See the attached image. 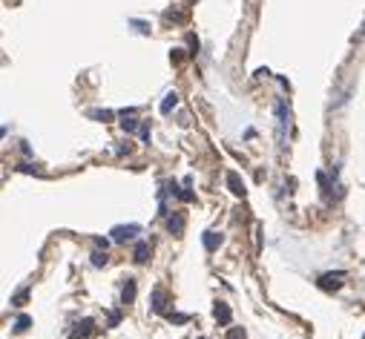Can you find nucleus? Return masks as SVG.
<instances>
[{"label":"nucleus","mask_w":365,"mask_h":339,"mask_svg":"<svg viewBox=\"0 0 365 339\" xmlns=\"http://www.w3.org/2000/svg\"><path fill=\"white\" fill-rule=\"evenodd\" d=\"M167 230H170L173 236H182V230H184V216H182V213L167 216Z\"/></svg>","instance_id":"423d86ee"},{"label":"nucleus","mask_w":365,"mask_h":339,"mask_svg":"<svg viewBox=\"0 0 365 339\" xmlns=\"http://www.w3.org/2000/svg\"><path fill=\"white\" fill-rule=\"evenodd\" d=\"M227 339H247V334H244V328H230Z\"/></svg>","instance_id":"f3484780"},{"label":"nucleus","mask_w":365,"mask_h":339,"mask_svg":"<svg viewBox=\"0 0 365 339\" xmlns=\"http://www.w3.org/2000/svg\"><path fill=\"white\" fill-rule=\"evenodd\" d=\"M227 187H230V193H233V196H239V198L244 196V184L239 181V176H236V173H227Z\"/></svg>","instance_id":"9d476101"},{"label":"nucleus","mask_w":365,"mask_h":339,"mask_svg":"<svg viewBox=\"0 0 365 339\" xmlns=\"http://www.w3.org/2000/svg\"><path fill=\"white\" fill-rule=\"evenodd\" d=\"M167 319H170V322H176V325H184V322H190V316H187V313H167Z\"/></svg>","instance_id":"2eb2a0df"},{"label":"nucleus","mask_w":365,"mask_h":339,"mask_svg":"<svg viewBox=\"0 0 365 339\" xmlns=\"http://www.w3.org/2000/svg\"><path fill=\"white\" fill-rule=\"evenodd\" d=\"M107 262H110V259H107V250H104V253H101V250L92 253V268H107Z\"/></svg>","instance_id":"ddd939ff"},{"label":"nucleus","mask_w":365,"mask_h":339,"mask_svg":"<svg viewBox=\"0 0 365 339\" xmlns=\"http://www.w3.org/2000/svg\"><path fill=\"white\" fill-rule=\"evenodd\" d=\"M26 296H29V290H26V287H23V290H18V293L12 296V305H23V302H26Z\"/></svg>","instance_id":"dca6fc26"},{"label":"nucleus","mask_w":365,"mask_h":339,"mask_svg":"<svg viewBox=\"0 0 365 339\" xmlns=\"http://www.w3.org/2000/svg\"><path fill=\"white\" fill-rule=\"evenodd\" d=\"M92 118H104V121H110L112 118V112H107V109H95V112H90Z\"/></svg>","instance_id":"a211bd4d"},{"label":"nucleus","mask_w":365,"mask_h":339,"mask_svg":"<svg viewBox=\"0 0 365 339\" xmlns=\"http://www.w3.org/2000/svg\"><path fill=\"white\" fill-rule=\"evenodd\" d=\"M342 285H345V273H339V270L319 276V287H322V290H339Z\"/></svg>","instance_id":"f03ea898"},{"label":"nucleus","mask_w":365,"mask_h":339,"mask_svg":"<svg viewBox=\"0 0 365 339\" xmlns=\"http://www.w3.org/2000/svg\"><path fill=\"white\" fill-rule=\"evenodd\" d=\"M176 104H179V95L176 92H167L164 95V101H161V112L167 115V112H173L176 109Z\"/></svg>","instance_id":"9b49d317"},{"label":"nucleus","mask_w":365,"mask_h":339,"mask_svg":"<svg viewBox=\"0 0 365 339\" xmlns=\"http://www.w3.org/2000/svg\"><path fill=\"white\" fill-rule=\"evenodd\" d=\"M121 129L127 132V135L138 129V121H135V112H132V109H124L121 112Z\"/></svg>","instance_id":"39448f33"},{"label":"nucleus","mask_w":365,"mask_h":339,"mask_svg":"<svg viewBox=\"0 0 365 339\" xmlns=\"http://www.w3.org/2000/svg\"><path fill=\"white\" fill-rule=\"evenodd\" d=\"M29 325H32V319L23 313V316H18V322H15V331H26Z\"/></svg>","instance_id":"4468645a"},{"label":"nucleus","mask_w":365,"mask_h":339,"mask_svg":"<svg viewBox=\"0 0 365 339\" xmlns=\"http://www.w3.org/2000/svg\"><path fill=\"white\" fill-rule=\"evenodd\" d=\"M132 259H135L138 265H144V262L150 259V245H147V242H138L135 250H132Z\"/></svg>","instance_id":"6e6552de"},{"label":"nucleus","mask_w":365,"mask_h":339,"mask_svg":"<svg viewBox=\"0 0 365 339\" xmlns=\"http://www.w3.org/2000/svg\"><path fill=\"white\" fill-rule=\"evenodd\" d=\"M132 299H135V279H127L124 287H121V302L124 305H129Z\"/></svg>","instance_id":"1a4fd4ad"},{"label":"nucleus","mask_w":365,"mask_h":339,"mask_svg":"<svg viewBox=\"0 0 365 339\" xmlns=\"http://www.w3.org/2000/svg\"><path fill=\"white\" fill-rule=\"evenodd\" d=\"M138 233H141V224H118V227L110 230V239H112V242H129V239H135Z\"/></svg>","instance_id":"f257e3e1"},{"label":"nucleus","mask_w":365,"mask_h":339,"mask_svg":"<svg viewBox=\"0 0 365 339\" xmlns=\"http://www.w3.org/2000/svg\"><path fill=\"white\" fill-rule=\"evenodd\" d=\"M201 339H204V337H201Z\"/></svg>","instance_id":"4be33fe9"},{"label":"nucleus","mask_w":365,"mask_h":339,"mask_svg":"<svg viewBox=\"0 0 365 339\" xmlns=\"http://www.w3.org/2000/svg\"><path fill=\"white\" fill-rule=\"evenodd\" d=\"M201 242H204V247H207V250H216V247L221 245V236H219V233H213V230H207V233L201 236Z\"/></svg>","instance_id":"f8f14e48"},{"label":"nucleus","mask_w":365,"mask_h":339,"mask_svg":"<svg viewBox=\"0 0 365 339\" xmlns=\"http://www.w3.org/2000/svg\"><path fill=\"white\" fill-rule=\"evenodd\" d=\"M118 322H121V313H118V310H112V313H110V328H115Z\"/></svg>","instance_id":"aec40b11"},{"label":"nucleus","mask_w":365,"mask_h":339,"mask_svg":"<svg viewBox=\"0 0 365 339\" xmlns=\"http://www.w3.org/2000/svg\"><path fill=\"white\" fill-rule=\"evenodd\" d=\"M110 242H112V239H107V236H98V239H95L98 250H107V247H110Z\"/></svg>","instance_id":"6ab92c4d"},{"label":"nucleus","mask_w":365,"mask_h":339,"mask_svg":"<svg viewBox=\"0 0 365 339\" xmlns=\"http://www.w3.org/2000/svg\"><path fill=\"white\" fill-rule=\"evenodd\" d=\"M92 328H95V322H92V319H81V322H78V325L69 331V339H84V337H90Z\"/></svg>","instance_id":"7ed1b4c3"},{"label":"nucleus","mask_w":365,"mask_h":339,"mask_svg":"<svg viewBox=\"0 0 365 339\" xmlns=\"http://www.w3.org/2000/svg\"><path fill=\"white\" fill-rule=\"evenodd\" d=\"M138 132H141V138H144V141H150V126H147V124H141V129H138Z\"/></svg>","instance_id":"412c9836"},{"label":"nucleus","mask_w":365,"mask_h":339,"mask_svg":"<svg viewBox=\"0 0 365 339\" xmlns=\"http://www.w3.org/2000/svg\"><path fill=\"white\" fill-rule=\"evenodd\" d=\"M152 310H155V313H167V296H164L161 287L152 290Z\"/></svg>","instance_id":"0eeeda50"},{"label":"nucleus","mask_w":365,"mask_h":339,"mask_svg":"<svg viewBox=\"0 0 365 339\" xmlns=\"http://www.w3.org/2000/svg\"><path fill=\"white\" fill-rule=\"evenodd\" d=\"M213 316H216V322H221V325H230V319H233V310H230V305H224V302H216Z\"/></svg>","instance_id":"20e7f679"}]
</instances>
